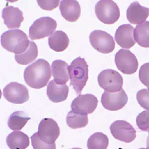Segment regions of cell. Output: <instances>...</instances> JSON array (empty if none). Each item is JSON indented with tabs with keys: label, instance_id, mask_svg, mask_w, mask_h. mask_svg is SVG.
I'll list each match as a JSON object with an SVG mask.
<instances>
[{
	"label": "cell",
	"instance_id": "d6986e66",
	"mask_svg": "<svg viewBox=\"0 0 149 149\" xmlns=\"http://www.w3.org/2000/svg\"><path fill=\"white\" fill-rule=\"evenodd\" d=\"M68 64L61 60H56L51 65L53 77L55 81L59 84L63 85L69 80V73Z\"/></svg>",
	"mask_w": 149,
	"mask_h": 149
},
{
	"label": "cell",
	"instance_id": "7c38bea8",
	"mask_svg": "<svg viewBox=\"0 0 149 149\" xmlns=\"http://www.w3.org/2000/svg\"><path fill=\"white\" fill-rule=\"evenodd\" d=\"M114 138L123 142H132L136 137V131L132 125L125 120H116L110 126Z\"/></svg>",
	"mask_w": 149,
	"mask_h": 149
},
{
	"label": "cell",
	"instance_id": "4fadbf2b",
	"mask_svg": "<svg viewBox=\"0 0 149 149\" xmlns=\"http://www.w3.org/2000/svg\"><path fill=\"white\" fill-rule=\"evenodd\" d=\"M97 97L92 94L79 95L72 102L73 111L81 113L91 114L97 109L98 104Z\"/></svg>",
	"mask_w": 149,
	"mask_h": 149
},
{
	"label": "cell",
	"instance_id": "83f0119b",
	"mask_svg": "<svg viewBox=\"0 0 149 149\" xmlns=\"http://www.w3.org/2000/svg\"><path fill=\"white\" fill-rule=\"evenodd\" d=\"M32 146L34 149H55L56 148L55 143L47 144L41 140L39 138L38 132L35 133L31 137Z\"/></svg>",
	"mask_w": 149,
	"mask_h": 149
},
{
	"label": "cell",
	"instance_id": "8992f818",
	"mask_svg": "<svg viewBox=\"0 0 149 149\" xmlns=\"http://www.w3.org/2000/svg\"><path fill=\"white\" fill-rule=\"evenodd\" d=\"M90 43L96 50L103 54L112 52L115 48L113 37L104 31L95 30L89 36Z\"/></svg>",
	"mask_w": 149,
	"mask_h": 149
},
{
	"label": "cell",
	"instance_id": "44dd1931",
	"mask_svg": "<svg viewBox=\"0 0 149 149\" xmlns=\"http://www.w3.org/2000/svg\"><path fill=\"white\" fill-rule=\"evenodd\" d=\"M8 146L12 149H25L30 144L29 138L22 131H14L8 136L6 139Z\"/></svg>",
	"mask_w": 149,
	"mask_h": 149
},
{
	"label": "cell",
	"instance_id": "ffe728a7",
	"mask_svg": "<svg viewBox=\"0 0 149 149\" xmlns=\"http://www.w3.org/2000/svg\"><path fill=\"white\" fill-rule=\"evenodd\" d=\"M69 42L68 36L63 31H56L48 38L49 47L56 52L65 50L69 46Z\"/></svg>",
	"mask_w": 149,
	"mask_h": 149
},
{
	"label": "cell",
	"instance_id": "3957f363",
	"mask_svg": "<svg viewBox=\"0 0 149 149\" xmlns=\"http://www.w3.org/2000/svg\"><path fill=\"white\" fill-rule=\"evenodd\" d=\"M70 84L77 95L81 93L88 79V66L85 59L77 58L68 67Z\"/></svg>",
	"mask_w": 149,
	"mask_h": 149
},
{
	"label": "cell",
	"instance_id": "277c9868",
	"mask_svg": "<svg viewBox=\"0 0 149 149\" xmlns=\"http://www.w3.org/2000/svg\"><path fill=\"white\" fill-rule=\"evenodd\" d=\"M95 10L98 19L107 24H114L120 17L118 6L111 0L100 1L95 6Z\"/></svg>",
	"mask_w": 149,
	"mask_h": 149
},
{
	"label": "cell",
	"instance_id": "4316f807",
	"mask_svg": "<svg viewBox=\"0 0 149 149\" xmlns=\"http://www.w3.org/2000/svg\"><path fill=\"white\" fill-rule=\"evenodd\" d=\"M136 123L139 129L143 131H149V111H144L139 114L136 118Z\"/></svg>",
	"mask_w": 149,
	"mask_h": 149
},
{
	"label": "cell",
	"instance_id": "52a82bcc",
	"mask_svg": "<svg viewBox=\"0 0 149 149\" xmlns=\"http://www.w3.org/2000/svg\"><path fill=\"white\" fill-rule=\"evenodd\" d=\"M100 86L109 92H116L122 89L123 79L118 72L112 69H106L98 74Z\"/></svg>",
	"mask_w": 149,
	"mask_h": 149
},
{
	"label": "cell",
	"instance_id": "484cf974",
	"mask_svg": "<svg viewBox=\"0 0 149 149\" xmlns=\"http://www.w3.org/2000/svg\"><path fill=\"white\" fill-rule=\"evenodd\" d=\"M109 144V138L105 134L96 132L88 138L87 146L89 149H106Z\"/></svg>",
	"mask_w": 149,
	"mask_h": 149
},
{
	"label": "cell",
	"instance_id": "d4e9b609",
	"mask_svg": "<svg viewBox=\"0 0 149 149\" xmlns=\"http://www.w3.org/2000/svg\"><path fill=\"white\" fill-rule=\"evenodd\" d=\"M31 119L24 112L17 111L13 112L9 117L8 125L12 130H20Z\"/></svg>",
	"mask_w": 149,
	"mask_h": 149
},
{
	"label": "cell",
	"instance_id": "4dcf8cb0",
	"mask_svg": "<svg viewBox=\"0 0 149 149\" xmlns=\"http://www.w3.org/2000/svg\"><path fill=\"white\" fill-rule=\"evenodd\" d=\"M37 3L41 9L45 10H52L59 6V0L37 1Z\"/></svg>",
	"mask_w": 149,
	"mask_h": 149
},
{
	"label": "cell",
	"instance_id": "7402d4cb",
	"mask_svg": "<svg viewBox=\"0 0 149 149\" xmlns=\"http://www.w3.org/2000/svg\"><path fill=\"white\" fill-rule=\"evenodd\" d=\"M38 48L36 44L29 41V44L27 49L21 54L15 55V60L18 64L26 65L36 60L38 56Z\"/></svg>",
	"mask_w": 149,
	"mask_h": 149
},
{
	"label": "cell",
	"instance_id": "cb8c5ba5",
	"mask_svg": "<svg viewBox=\"0 0 149 149\" xmlns=\"http://www.w3.org/2000/svg\"><path fill=\"white\" fill-rule=\"evenodd\" d=\"M66 122L72 129L81 128L86 126L88 123V114L81 113L71 110L67 116Z\"/></svg>",
	"mask_w": 149,
	"mask_h": 149
},
{
	"label": "cell",
	"instance_id": "f546056e",
	"mask_svg": "<svg viewBox=\"0 0 149 149\" xmlns=\"http://www.w3.org/2000/svg\"><path fill=\"white\" fill-rule=\"evenodd\" d=\"M149 63H147L141 67L139 71V79L141 81L149 88Z\"/></svg>",
	"mask_w": 149,
	"mask_h": 149
},
{
	"label": "cell",
	"instance_id": "30bf717a",
	"mask_svg": "<svg viewBox=\"0 0 149 149\" xmlns=\"http://www.w3.org/2000/svg\"><path fill=\"white\" fill-rule=\"evenodd\" d=\"M128 100V96L123 88L113 93L105 91L101 98L103 107L110 111H117L122 109L127 104Z\"/></svg>",
	"mask_w": 149,
	"mask_h": 149
},
{
	"label": "cell",
	"instance_id": "f1b7e54d",
	"mask_svg": "<svg viewBox=\"0 0 149 149\" xmlns=\"http://www.w3.org/2000/svg\"><path fill=\"white\" fill-rule=\"evenodd\" d=\"M137 100L139 104L146 110L149 109V88L142 89L137 93Z\"/></svg>",
	"mask_w": 149,
	"mask_h": 149
},
{
	"label": "cell",
	"instance_id": "2e32d148",
	"mask_svg": "<svg viewBox=\"0 0 149 149\" xmlns=\"http://www.w3.org/2000/svg\"><path fill=\"white\" fill-rule=\"evenodd\" d=\"M59 8L61 15L68 22H74L80 18L81 9L80 3L77 1H61Z\"/></svg>",
	"mask_w": 149,
	"mask_h": 149
},
{
	"label": "cell",
	"instance_id": "9a60e30c",
	"mask_svg": "<svg viewBox=\"0 0 149 149\" xmlns=\"http://www.w3.org/2000/svg\"><path fill=\"white\" fill-rule=\"evenodd\" d=\"M2 17L4 24L9 29L20 27L24 20L23 13L18 8L12 6H8L3 9Z\"/></svg>",
	"mask_w": 149,
	"mask_h": 149
},
{
	"label": "cell",
	"instance_id": "ba28073f",
	"mask_svg": "<svg viewBox=\"0 0 149 149\" xmlns=\"http://www.w3.org/2000/svg\"><path fill=\"white\" fill-rule=\"evenodd\" d=\"M115 63L118 69L124 74H133L137 71V59L128 50H119L115 54Z\"/></svg>",
	"mask_w": 149,
	"mask_h": 149
},
{
	"label": "cell",
	"instance_id": "e0dca14e",
	"mask_svg": "<svg viewBox=\"0 0 149 149\" xmlns=\"http://www.w3.org/2000/svg\"><path fill=\"white\" fill-rule=\"evenodd\" d=\"M149 9L141 5L138 2L132 3L126 11V17L132 24H142L149 17Z\"/></svg>",
	"mask_w": 149,
	"mask_h": 149
},
{
	"label": "cell",
	"instance_id": "7a4b0ae2",
	"mask_svg": "<svg viewBox=\"0 0 149 149\" xmlns=\"http://www.w3.org/2000/svg\"><path fill=\"white\" fill-rule=\"evenodd\" d=\"M2 46L7 51L15 54H21L27 49L29 44L26 33L20 29L9 30L1 37Z\"/></svg>",
	"mask_w": 149,
	"mask_h": 149
},
{
	"label": "cell",
	"instance_id": "5b68a950",
	"mask_svg": "<svg viewBox=\"0 0 149 149\" xmlns=\"http://www.w3.org/2000/svg\"><path fill=\"white\" fill-rule=\"evenodd\" d=\"M57 23L52 18L44 17L37 19L29 29L31 40L40 39L51 35L57 29Z\"/></svg>",
	"mask_w": 149,
	"mask_h": 149
},
{
	"label": "cell",
	"instance_id": "8fae6325",
	"mask_svg": "<svg viewBox=\"0 0 149 149\" xmlns=\"http://www.w3.org/2000/svg\"><path fill=\"white\" fill-rule=\"evenodd\" d=\"M60 133L57 123L52 119L44 118L41 121L38 130L40 139L47 144L55 143Z\"/></svg>",
	"mask_w": 149,
	"mask_h": 149
},
{
	"label": "cell",
	"instance_id": "603a6c76",
	"mask_svg": "<svg viewBox=\"0 0 149 149\" xmlns=\"http://www.w3.org/2000/svg\"><path fill=\"white\" fill-rule=\"evenodd\" d=\"M149 22H146L136 26L133 31L136 41L140 46L145 48L149 47Z\"/></svg>",
	"mask_w": 149,
	"mask_h": 149
},
{
	"label": "cell",
	"instance_id": "5bb4252c",
	"mask_svg": "<svg viewBox=\"0 0 149 149\" xmlns=\"http://www.w3.org/2000/svg\"><path fill=\"white\" fill-rule=\"evenodd\" d=\"M134 28L130 24L120 26L115 34V40L117 44L123 48L130 49L135 44L133 36Z\"/></svg>",
	"mask_w": 149,
	"mask_h": 149
},
{
	"label": "cell",
	"instance_id": "ac0fdd59",
	"mask_svg": "<svg viewBox=\"0 0 149 149\" xmlns=\"http://www.w3.org/2000/svg\"><path fill=\"white\" fill-rule=\"evenodd\" d=\"M69 94V87L66 84H59L55 80L49 82L47 88V95L49 100L55 103L66 100Z\"/></svg>",
	"mask_w": 149,
	"mask_h": 149
},
{
	"label": "cell",
	"instance_id": "9c48e42d",
	"mask_svg": "<svg viewBox=\"0 0 149 149\" xmlns=\"http://www.w3.org/2000/svg\"><path fill=\"white\" fill-rule=\"evenodd\" d=\"M3 95L6 100L15 104H22L29 98L27 88L17 82H12L3 88Z\"/></svg>",
	"mask_w": 149,
	"mask_h": 149
},
{
	"label": "cell",
	"instance_id": "6da1fadb",
	"mask_svg": "<svg viewBox=\"0 0 149 149\" xmlns=\"http://www.w3.org/2000/svg\"><path fill=\"white\" fill-rule=\"evenodd\" d=\"M24 77L26 83L31 88H43L51 79L50 65L45 60H37L26 68Z\"/></svg>",
	"mask_w": 149,
	"mask_h": 149
}]
</instances>
